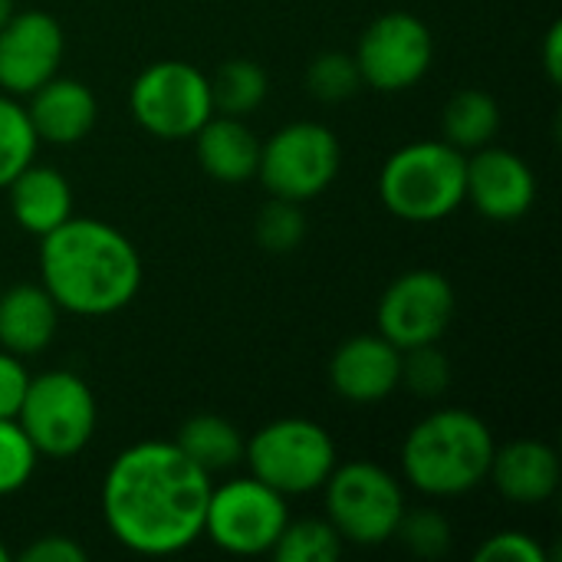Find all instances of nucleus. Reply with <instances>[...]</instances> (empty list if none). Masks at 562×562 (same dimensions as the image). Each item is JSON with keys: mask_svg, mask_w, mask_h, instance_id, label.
I'll return each mask as SVG.
<instances>
[{"mask_svg": "<svg viewBox=\"0 0 562 562\" xmlns=\"http://www.w3.org/2000/svg\"><path fill=\"white\" fill-rule=\"evenodd\" d=\"M211 474L175 441H138L105 468V530L135 557H178L204 533Z\"/></svg>", "mask_w": 562, "mask_h": 562, "instance_id": "nucleus-1", "label": "nucleus"}, {"mask_svg": "<svg viewBox=\"0 0 562 562\" xmlns=\"http://www.w3.org/2000/svg\"><path fill=\"white\" fill-rule=\"evenodd\" d=\"M40 283L59 313L102 319L138 296L142 257L112 224L72 214L40 237Z\"/></svg>", "mask_w": 562, "mask_h": 562, "instance_id": "nucleus-2", "label": "nucleus"}, {"mask_svg": "<svg viewBox=\"0 0 562 562\" xmlns=\"http://www.w3.org/2000/svg\"><path fill=\"white\" fill-rule=\"evenodd\" d=\"M497 441L484 418L468 408L425 415L402 441L405 481L435 501H451L487 484Z\"/></svg>", "mask_w": 562, "mask_h": 562, "instance_id": "nucleus-3", "label": "nucleus"}, {"mask_svg": "<svg viewBox=\"0 0 562 562\" xmlns=\"http://www.w3.org/2000/svg\"><path fill=\"white\" fill-rule=\"evenodd\" d=\"M468 155L445 138H418L389 155L379 171V198L389 214L408 224H435L464 204Z\"/></svg>", "mask_w": 562, "mask_h": 562, "instance_id": "nucleus-4", "label": "nucleus"}, {"mask_svg": "<svg viewBox=\"0 0 562 562\" xmlns=\"http://www.w3.org/2000/svg\"><path fill=\"white\" fill-rule=\"evenodd\" d=\"M323 504L326 520L352 547H382L395 540L405 507L402 481L375 461H346L336 464L326 477Z\"/></svg>", "mask_w": 562, "mask_h": 562, "instance_id": "nucleus-5", "label": "nucleus"}, {"mask_svg": "<svg viewBox=\"0 0 562 562\" xmlns=\"http://www.w3.org/2000/svg\"><path fill=\"white\" fill-rule=\"evenodd\" d=\"M244 461L257 481L283 497L316 494L339 464L333 435L310 418H277L250 435Z\"/></svg>", "mask_w": 562, "mask_h": 562, "instance_id": "nucleus-6", "label": "nucleus"}, {"mask_svg": "<svg viewBox=\"0 0 562 562\" xmlns=\"http://www.w3.org/2000/svg\"><path fill=\"white\" fill-rule=\"evenodd\" d=\"M99 422V405L86 379L69 369L30 375V389L16 412V425L40 458L69 461L89 448Z\"/></svg>", "mask_w": 562, "mask_h": 562, "instance_id": "nucleus-7", "label": "nucleus"}, {"mask_svg": "<svg viewBox=\"0 0 562 562\" xmlns=\"http://www.w3.org/2000/svg\"><path fill=\"white\" fill-rule=\"evenodd\" d=\"M128 112L148 135L184 142L214 115L211 79L184 59H158L132 79Z\"/></svg>", "mask_w": 562, "mask_h": 562, "instance_id": "nucleus-8", "label": "nucleus"}, {"mask_svg": "<svg viewBox=\"0 0 562 562\" xmlns=\"http://www.w3.org/2000/svg\"><path fill=\"white\" fill-rule=\"evenodd\" d=\"M342 148L333 128L319 122H290L260 142L257 178L270 198L306 204L339 175Z\"/></svg>", "mask_w": 562, "mask_h": 562, "instance_id": "nucleus-9", "label": "nucleus"}, {"mask_svg": "<svg viewBox=\"0 0 562 562\" xmlns=\"http://www.w3.org/2000/svg\"><path fill=\"white\" fill-rule=\"evenodd\" d=\"M286 524V497L247 474L211 487L201 537L231 557H270Z\"/></svg>", "mask_w": 562, "mask_h": 562, "instance_id": "nucleus-10", "label": "nucleus"}, {"mask_svg": "<svg viewBox=\"0 0 562 562\" xmlns=\"http://www.w3.org/2000/svg\"><path fill=\"white\" fill-rule=\"evenodd\" d=\"M352 59L362 86L375 92H405L428 76L435 63V36L422 16L389 10L362 30Z\"/></svg>", "mask_w": 562, "mask_h": 562, "instance_id": "nucleus-11", "label": "nucleus"}, {"mask_svg": "<svg viewBox=\"0 0 562 562\" xmlns=\"http://www.w3.org/2000/svg\"><path fill=\"white\" fill-rule=\"evenodd\" d=\"M458 313L454 286L438 270H408L395 277L375 310L379 336H385L395 349H415L428 342H441L451 319Z\"/></svg>", "mask_w": 562, "mask_h": 562, "instance_id": "nucleus-12", "label": "nucleus"}, {"mask_svg": "<svg viewBox=\"0 0 562 562\" xmlns=\"http://www.w3.org/2000/svg\"><path fill=\"white\" fill-rule=\"evenodd\" d=\"M66 53L63 26L46 10H16L0 26V92L26 99L59 72Z\"/></svg>", "mask_w": 562, "mask_h": 562, "instance_id": "nucleus-13", "label": "nucleus"}, {"mask_svg": "<svg viewBox=\"0 0 562 562\" xmlns=\"http://www.w3.org/2000/svg\"><path fill=\"white\" fill-rule=\"evenodd\" d=\"M464 201L494 224H514L537 201V175L517 151L484 145L468 158Z\"/></svg>", "mask_w": 562, "mask_h": 562, "instance_id": "nucleus-14", "label": "nucleus"}, {"mask_svg": "<svg viewBox=\"0 0 562 562\" xmlns=\"http://www.w3.org/2000/svg\"><path fill=\"white\" fill-rule=\"evenodd\" d=\"M329 385L349 405L385 402L402 385V349L379 333L352 336L329 359Z\"/></svg>", "mask_w": 562, "mask_h": 562, "instance_id": "nucleus-15", "label": "nucleus"}, {"mask_svg": "<svg viewBox=\"0 0 562 562\" xmlns=\"http://www.w3.org/2000/svg\"><path fill=\"white\" fill-rule=\"evenodd\" d=\"M487 481L510 504H520V507L547 504L560 491V454L553 445L537 441V438H517L504 448L497 445Z\"/></svg>", "mask_w": 562, "mask_h": 562, "instance_id": "nucleus-16", "label": "nucleus"}, {"mask_svg": "<svg viewBox=\"0 0 562 562\" xmlns=\"http://www.w3.org/2000/svg\"><path fill=\"white\" fill-rule=\"evenodd\" d=\"M26 99H30L23 105L26 119H30L36 138L46 145H76L99 122V102H95L92 89L72 76L56 72L40 89H33Z\"/></svg>", "mask_w": 562, "mask_h": 562, "instance_id": "nucleus-17", "label": "nucleus"}, {"mask_svg": "<svg viewBox=\"0 0 562 562\" xmlns=\"http://www.w3.org/2000/svg\"><path fill=\"white\" fill-rule=\"evenodd\" d=\"M194 155L207 178L221 184H244L257 178L260 165V138L247 128L244 119L214 112L194 135Z\"/></svg>", "mask_w": 562, "mask_h": 562, "instance_id": "nucleus-18", "label": "nucleus"}, {"mask_svg": "<svg viewBox=\"0 0 562 562\" xmlns=\"http://www.w3.org/2000/svg\"><path fill=\"white\" fill-rule=\"evenodd\" d=\"M3 191L16 227L33 237H46L72 217V184L49 165L30 161Z\"/></svg>", "mask_w": 562, "mask_h": 562, "instance_id": "nucleus-19", "label": "nucleus"}, {"mask_svg": "<svg viewBox=\"0 0 562 562\" xmlns=\"http://www.w3.org/2000/svg\"><path fill=\"white\" fill-rule=\"evenodd\" d=\"M59 329V306L43 283H16L0 293V349L30 359L49 349Z\"/></svg>", "mask_w": 562, "mask_h": 562, "instance_id": "nucleus-20", "label": "nucleus"}, {"mask_svg": "<svg viewBox=\"0 0 562 562\" xmlns=\"http://www.w3.org/2000/svg\"><path fill=\"white\" fill-rule=\"evenodd\" d=\"M501 132V105L484 89H461L445 102L441 138L458 151H477L491 145Z\"/></svg>", "mask_w": 562, "mask_h": 562, "instance_id": "nucleus-21", "label": "nucleus"}, {"mask_svg": "<svg viewBox=\"0 0 562 562\" xmlns=\"http://www.w3.org/2000/svg\"><path fill=\"white\" fill-rule=\"evenodd\" d=\"M175 445L207 474L217 471H231L237 464H244V445L247 438L240 435V428L221 415H194L181 425Z\"/></svg>", "mask_w": 562, "mask_h": 562, "instance_id": "nucleus-22", "label": "nucleus"}, {"mask_svg": "<svg viewBox=\"0 0 562 562\" xmlns=\"http://www.w3.org/2000/svg\"><path fill=\"white\" fill-rule=\"evenodd\" d=\"M207 79H211L214 112L234 115V119H247L250 112H257L270 92L267 69L254 59H227Z\"/></svg>", "mask_w": 562, "mask_h": 562, "instance_id": "nucleus-23", "label": "nucleus"}, {"mask_svg": "<svg viewBox=\"0 0 562 562\" xmlns=\"http://www.w3.org/2000/svg\"><path fill=\"white\" fill-rule=\"evenodd\" d=\"M342 537L323 520H290L273 543L270 557L277 562H336L342 557Z\"/></svg>", "mask_w": 562, "mask_h": 562, "instance_id": "nucleus-24", "label": "nucleus"}, {"mask_svg": "<svg viewBox=\"0 0 562 562\" xmlns=\"http://www.w3.org/2000/svg\"><path fill=\"white\" fill-rule=\"evenodd\" d=\"M36 148H40V138L26 119V109L0 92V191L30 165L36 161Z\"/></svg>", "mask_w": 562, "mask_h": 562, "instance_id": "nucleus-25", "label": "nucleus"}, {"mask_svg": "<svg viewBox=\"0 0 562 562\" xmlns=\"http://www.w3.org/2000/svg\"><path fill=\"white\" fill-rule=\"evenodd\" d=\"M306 89L316 102H326V105L352 99L362 89V76H359L352 53H339V49L319 53L306 69Z\"/></svg>", "mask_w": 562, "mask_h": 562, "instance_id": "nucleus-26", "label": "nucleus"}, {"mask_svg": "<svg viewBox=\"0 0 562 562\" xmlns=\"http://www.w3.org/2000/svg\"><path fill=\"white\" fill-rule=\"evenodd\" d=\"M395 540L408 553H415L422 560H441L451 550L454 530H451V524H448V517L441 510L415 507V510H405L402 514L398 530H395Z\"/></svg>", "mask_w": 562, "mask_h": 562, "instance_id": "nucleus-27", "label": "nucleus"}, {"mask_svg": "<svg viewBox=\"0 0 562 562\" xmlns=\"http://www.w3.org/2000/svg\"><path fill=\"white\" fill-rule=\"evenodd\" d=\"M306 237L303 204L270 198L257 214V244L267 254H293Z\"/></svg>", "mask_w": 562, "mask_h": 562, "instance_id": "nucleus-28", "label": "nucleus"}, {"mask_svg": "<svg viewBox=\"0 0 562 562\" xmlns=\"http://www.w3.org/2000/svg\"><path fill=\"white\" fill-rule=\"evenodd\" d=\"M402 385L418 398H441L451 385V362L438 342L402 352Z\"/></svg>", "mask_w": 562, "mask_h": 562, "instance_id": "nucleus-29", "label": "nucleus"}, {"mask_svg": "<svg viewBox=\"0 0 562 562\" xmlns=\"http://www.w3.org/2000/svg\"><path fill=\"white\" fill-rule=\"evenodd\" d=\"M40 454L16 425V418H0V497L20 494L36 474Z\"/></svg>", "mask_w": 562, "mask_h": 562, "instance_id": "nucleus-30", "label": "nucleus"}, {"mask_svg": "<svg viewBox=\"0 0 562 562\" xmlns=\"http://www.w3.org/2000/svg\"><path fill=\"white\" fill-rule=\"evenodd\" d=\"M474 562H547V550L527 530H501L474 550Z\"/></svg>", "mask_w": 562, "mask_h": 562, "instance_id": "nucleus-31", "label": "nucleus"}, {"mask_svg": "<svg viewBox=\"0 0 562 562\" xmlns=\"http://www.w3.org/2000/svg\"><path fill=\"white\" fill-rule=\"evenodd\" d=\"M26 389H30V372L23 359L0 349V418H16Z\"/></svg>", "mask_w": 562, "mask_h": 562, "instance_id": "nucleus-32", "label": "nucleus"}, {"mask_svg": "<svg viewBox=\"0 0 562 562\" xmlns=\"http://www.w3.org/2000/svg\"><path fill=\"white\" fill-rule=\"evenodd\" d=\"M86 557H89V553H86L72 537L49 533V537L33 540V543L20 553V562H86Z\"/></svg>", "mask_w": 562, "mask_h": 562, "instance_id": "nucleus-33", "label": "nucleus"}, {"mask_svg": "<svg viewBox=\"0 0 562 562\" xmlns=\"http://www.w3.org/2000/svg\"><path fill=\"white\" fill-rule=\"evenodd\" d=\"M540 56H543V69H547L550 82H553V86H560L562 82V23H553V26L547 30Z\"/></svg>", "mask_w": 562, "mask_h": 562, "instance_id": "nucleus-34", "label": "nucleus"}, {"mask_svg": "<svg viewBox=\"0 0 562 562\" xmlns=\"http://www.w3.org/2000/svg\"><path fill=\"white\" fill-rule=\"evenodd\" d=\"M13 13H16V3H13V0H0V26H3Z\"/></svg>", "mask_w": 562, "mask_h": 562, "instance_id": "nucleus-35", "label": "nucleus"}, {"mask_svg": "<svg viewBox=\"0 0 562 562\" xmlns=\"http://www.w3.org/2000/svg\"><path fill=\"white\" fill-rule=\"evenodd\" d=\"M7 560H10V550H7V547L0 543V562H7Z\"/></svg>", "mask_w": 562, "mask_h": 562, "instance_id": "nucleus-36", "label": "nucleus"}]
</instances>
